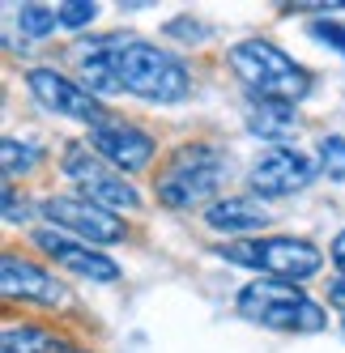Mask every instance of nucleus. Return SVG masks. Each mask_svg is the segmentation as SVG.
I'll list each match as a JSON object with an SVG mask.
<instances>
[{
	"instance_id": "nucleus-18",
	"label": "nucleus",
	"mask_w": 345,
	"mask_h": 353,
	"mask_svg": "<svg viewBox=\"0 0 345 353\" xmlns=\"http://www.w3.org/2000/svg\"><path fill=\"white\" fill-rule=\"evenodd\" d=\"M315 162H319V170H324L333 183H345V137L341 132L319 137L315 141Z\"/></svg>"
},
{
	"instance_id": "nucleus-2",
	"label": "nucleus",
	"mask_w": 345,
	"mask_h": 353,
	"mask_svg": "<svg viewBox=\"0 0 345 353\" xmlns=\"http://www.w3.org/2000/svg\"><path fill=\"white\" fill-rule=\"evenodd\" d=\"M111 64H115V77L124 85V94H137L145 103H184L192 94V77L184 60H175L158 43H145L137 34H111Z\"/></svg>"
},
{
	"instance_id": "nucleus-9",
	"label": "nucleus",
	"mask_w": 345,
	"mask_h": 353,
	"mask_svg": "<svg viewBox=\"0 0 345 353\" xmlns=\"http://www.w3.org/2000/svg\"><path fill=\"white\" fill-rule=\"evenodd\" d=\"M315 179V162L307 154H299V149L290 145H277V149H264V154L252 162L248 170V183L260 200H282V196H294L311 188Z\"/></svg>"
},
{
	"instance_id": "nucleus-16",
	"label": "nucleus",
	"mask_w": 345,
	"mask_h": 353,
	"mask_svg": "<svg viewBox=\"0 0 345 353\" xmlns=\"http://www.w3.org/2000/svg\"><path fill=\"white\" fill-rule=\"evenodd\" d=\"M43 162V145L26 137H5L0 141V166H5V183L26 179V174Z\"/></svg>"
},
{
	"instance_id": "nucleus-20",
	"label": "nucleus",
	"mask_w": 345,
	"mask_h": 353,
	"mask_svg": "<svg viewBox=\"0 0 345 353\" xmlns=\"http://www.w3.org/2000/svg\"><path fill=\"white\" fill-rule=\"evenodd\" d=\"M56 13H60L64 30H81V26H90V21L98 17V5H90V0H68V5H60Z\"/></svg>"
},
{
	"instance_id": "nucleus-12",
	"label": "nucleus",
	"mask_w": 345,
	"mask_h": 353,
	"mask_svg": "<svg viewBox=\"0 0 345 353\" xmlns=\"http://www.w3.org/2000/svg\"><path fill=\"white\" fill-rule=\"evenodd\" d=\"M0 290L5 298H21V302H47V307H56L64 298V285L56 281L52 272L34 260H21V256H9L0 260Z\"/></svg>"
},
{
	"instance_id": "nucleus-14",
	"label": "nucleus",
	"mask_w": 345,
	"mask_h": 353,
	"mask_svg": "<svg viewBox=\"0 0 345 353\" xmlns=\"http://www.w3.org/2000/svg\"><path fill=\"white\" fill-rule=\"evenodd\" d=\"M0 353H81V349L43 323H9L5 341H0Z\"/></svg>"
},
{
	"instance_id": "nucleus-19",
	"label": "nucleus",
	"mask_w": 345,
	"mask_h": 353,
	"mask_svg": "<svg viewBox=\"0 0 345 353\" xmlns=\"http://www.w3.org/2000/svg\"><path fill=\"white\" fill-rule=\"evenodd\" d=\"M307 34H311L315 43H324V47H333V52L345 56V26H341L337 17H315L311 26H307Z\"/></svg>"
},
{
	"instance_id": "nucleus-24",
	"label": "nucleus",
	"mask_w": 345,
	"mask_h": 353,
	"mask_svg": "<svg viewBox=\"0 0 345 353\" xmlns=\"http://www.w3.org/2000/svg\"><path fill=\"white\" fill-rule=\"evenodd\" d=\"M341 332H345V315H341Z\"/></svg>"
},
{
	"instance_id": "nucleus-23",
	"label": "nucleus",
	"mask_w": 345,
	"mask_h": 353,
	"mask_svg": "<svg viewBox=\"0 0 345 353\" xmlns=\"http://www.w3.org/2000/svg\"><path fill=\"white\" fill-rule=\"evenodd\" d=\"M333 264H337V268H341V276H345V230L333 239Z\"/></svg>"
},
{
	"instance_id": "nucleus-3",
	"label": "nucleus",
	"mask_w": 345,
	"mask_h": 353,
	"mask_svg": "<svg viewBox=\"0 0 345 353\" xmlns=\"http://www.w3.org/2000/svg\"><path fill=\"white\" fill-rule=\"evenodd\" d=\"M230 174V154L217 149L209 141H188L170 154L158 174H154V196L162 200L166 209H201L217 200V188L226 183Z\"/></svg>"
},
{
	"instance_id": "nucleus-1",
	"label": "nucleus",
	"mask_w": 345,
	"mask_h": 353,
	"mask_svg": "<svg viewBox=\"0 0 345 353\" xmlns=\"http://www.w3.org/2000/svg\"><path fill=\"white\" fill-rule=\"evenodd\" d=\"M226 64L235 68L239 85L248 90L256 103H282V107H299L311 94V72L286 56L277 43L268 39H239L226 47Z\"/></svg>"
},
{
	"instance_id": "nucleus-13",
	"label": "nucleus",
	"mask_w": 345,
	"mask_h": 353,
	"mask_svg": "<svg viewBox=\"0 0 345 353\" xmlns=\"http://www.w3.org/2000/svg\"><path fill=\"white\" fill-rule=\"evenodd\" d=\"M205 225L217 234H252L268 225V209L256 196H217L205 209Z\"/></svg>"
},
{
	"instance_id": "nucleus-15",
	"label": "nucleus",
	"mask_w": 345,
	"mask_h": 353,
	"mask_svg": "<svg viewBox=\"0 0 345 353\" xmlns=\"http://www.w3.org/2000/svg\"><path fill=\"white\" fill-rule=\"evenodd\" d=\"M294 123H299V111H294V107H282V103H256V98H248V132L260 137V141H273V149L290 141Z\"/></svg>"
},
{
	"instance_id": "nucleus-6",
	"label": "nucleus",
	"mask_w": 345,
	"mask_h": 353,
	"mask_svg": "<svg viewBox=\"0 0 345 353\" xmlns=\"http://www.w3.org/2000/svg\"><path fill=\"white\" fill-rule=\"evenodd\" d=\"M60 170L68 174V183L77 188L81 200L90 205H103L111 213H132L141 209V192L132 188L128 174H119L111 162H103L86 141H68L60 154Z\"/></svg>"
},
{
	"instance_id": "nucleus-10",
	"label": "nucleus",
	"mask_w": 345,
	"mask_h": 353,
	"mask_svg": "<svg viewBox=\"0 0 345 353\" xmlns=\"http://www.w3.org/2000/svg\"><path fill=\"white\" fill-rule=\"evenodd\" d=\"M26 85L39 98V107H47V111L68 115V119H77V123H90V128L107 123L103 103H98L81 81H68L64 72H56V68H30L26 72Z\"/></svg>"
},
{
	"instance_id": "nucleus-5",
	"label": "nucleus",
	"mask_w": 345,
	"mask_h": 353,
	"mask_svg": "<svg viewBox=\"0 0 345 353\" xmlns=\"http://www.w3.org/2000/svg\"><path fill=\"white\" fill-rule=\"evenodd\" d=\"M221 260L230 264H243V268H256L273 281H294L303 285L307 276H315L324 268V251L307 239H286V234H273V239H243V243H221L217 247Z\"/></svg>"
},
{
	"instance_id": "nucleus-8",
	"label": "nucleus",
	"mask_w": 345,
	"mask_h": 353,
	"mask_svg": "<svg viewBox=\"0 0 345 353\" xmlns=\"http://www.w3.org/2000/svg\"><path fill=\"white\" fill-rule=\"evenodd\" d=\"M47 260H52L56 268L72 272V276H86V281H98V285H111L119 281V264L107 256V251H98L81 239H68L64 230H56V225H43V230H34L30 239Z\"/></svg>"
},
{
	"instance_id": "nucleus-22",
	"label": "nucleus",
	"mask_w": 345,
	"mask_h": 353,
	"mask_svg": "<svg viewBox=\"0 0 345 353\" xmlns=\"http://www.w3.org/2000/svg\"><path fill=\"white\" fill-rule=\"evenodd\" d=\"M328 302H333V307L345 315V276H337V281L328 285Z\"/></svg>"
},
{
	"instance_id": "nucleus-17",
	"label": "nucleus",
	"mask_w": 345,
	"mask_h": 353,
	"mask_svg": "<svg viewBox=\"0 0 345 353\" xmlns=\"http://www.w3.org/2000/svg\"><path fill=\"white\" fill-rule=\"evenodd\" d=\"M60 26V13L56 9H47V5H21L17 9V30H21V39H47Z\"/></svg>"
},
{
	"instance_id": "nucleus-21",
	"label": "nucleus",
	"mask_w": 345,
	"mask_h": 353,
	"mask_svg": "<svg viewBox=\"0 0 345 353\" xmlns=\"http://www.w3.org/2000/svg\"><path fill=\"white\" fill-rule=\"evenodd\" d=\"M26 217H30V209L17 200L13 183H5V221H9V225H17V221H26Z\"/></svg>"
},
{
	"instance_id": "nucleus-11",
	"label": "nucleus",
	"mask_w": 345,
	"mask_h": 353,
	"mask_svg": "<svg viewBox=\"0 0 345 353\" xmlns=\"http://www.w3.org/2000/svg\"><path fill=\"white\" fill-rule=\"evenodd\" d=\"M90 149L103 162H111L119 174H137L154 162L158 154V141L137 128V123H124V119H107V123H98V128H90Z\"/></svg>"
},
{
	"instance_id": "nucleus-7",
	"label": "nucleus",
	"mask_w": 345,
	"mask_h": 353,
	"mask_svg": "<svg viewBox=\"0 0 345 353\" xmlns=\"http://www.w3.org/2000/svg\"><path fill=\"white\" fill-rule=\"evenodd\" d=\"M43 217H47V225L77 234L90 247H111V243L128 239L124 217L103 209V205H90V200H81V196H47L43 200Z\"/></svg>"
},
{
	"instance_id": "nucleus-4",
	"label": "nucleus",
	"mask_w": 345,
	"mask_h": 353,
	"mask_svg": "<svg viewBox=\"0 0 345 353\" xmlns=\"http://www.w3.org/2000/svg\"><path fill=\"white\" fill-rule=\"evenodd\" d=\"M235 307L243 319H252L260 327H273V332H294V336H311L328 327V311L319 307L315 298L303 294V285L294 281H273V276H260L239 290Z\"/></svg>"
}]
</instances>
